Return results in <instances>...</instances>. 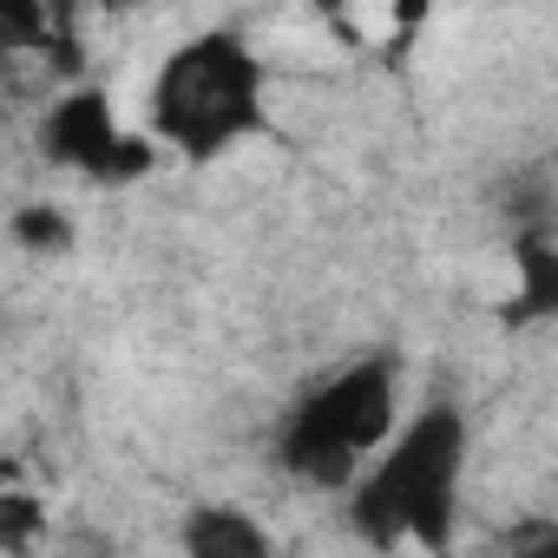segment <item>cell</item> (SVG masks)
<instances>
[{
    "instance_id": "cell-2",
    "label": "cell",
    "mask_w": 558,
    "mask_h": 558,
    "mask_svg": "<svg viewBox=\"0 0 558 558\" xmlns=\"http://www.w3.org/2000/svg\"><path fill=\"white\" fill-rule=\"evenodd\" d=\"M460 453H466L460 414L427 408L395 440V453H381V466L362 480V499H355L362 506V525L381 545H440L447 538V519H453Z\"/></svg>"
},
{
    "instance_id": "cell-1",
    "label": "cell",
    "mask_w": 558,
    "mask_h": 558,
    "mask_svg": "<svg viewBox=\"0 0 558 558\" xmlns=\"http://www.w3.org/2000/svg\"><path fill=\"white\" fill-rule=\"evenodd\" d=\"M151 125L165 145H178L191 158L223 151L230 138L263 125V66L230 34H204V40L178 47L158 73Z\"/></svg>"
},
{
    "instance_id": "cell-8",
    "label": "cell",
    "mask_w": 558,
    "mask_h": 558,
    "mask_svg": "<svg viewBox=\"0 0 558 558\" xmlns=\"http://www.w3.org/2000/svg\"><path fill=\"white\" fill-rule=\"evenodd\" d=\"M8 230H14L21 250H66V243H73V217L53 210V204H27V210H14Z\"/></svg>"
},
{
    "instance_id": "cell-10",
    "label": "cell",
    "mask_w": 558,
    "mask_h": 558,
    "mask_svg": "<svg viewBox=\"0 0 558 558\" xmlns=\"http://www.w3.org/2000/svg\"><path fill=\"white\" fill-rule=\"evenodd\" d=\"M427 8H434V0H395V14H401V34H408V27H421V21H427Z\"/></svg>"
},
{
    "instance_id": "cell-6",
    "label": "cell",
    "mask_w": 558,
    "mask_h": 558,
    "mask_svg": "<svg viewBox=\"0 0 558 558\" xmlns=\"http://www.w3.org/2000/svg\"><path fill=\"white\" fill-rule=\"evenodd\" d=\"M519 316H558V250L545 236L519 243Z\"/></svg>"
},
{
    "instance_id": "cell-5",
    "label": "cell",
    "mask_w": 558,
    "mask_h": 558,
    "mask_svg": "<svg viewBox=\"0 0 558 558\" xmlns=\"http://www.w3.org/2000/svg\"><path fill=\"white\" fill-rule=\"evenodd\" d=\"M184 545H191L197 558H263V551H269V532H263L256 519L230 512V506H197V512L184 519Z\"/></svg>"
},
{
    "instance_id": "cell-4",
    "label": "cell",
    "mask_w": 558,
    "mask_h": 558,
    "mask_svg": "<svg viewBox=\"0 0 558 558\" xmlns=\"http://www.w3.org/2000/svg\"><path fill=\"white\" fill-rule=\"evenodd\" d=\"M47 158L112 184V178H138L151 165V145L145 138H125L119 119H112V99L93 93V86H80V93H66L47 112Z\"/></svg>"
},
{
    "instance_id": "cell-9",
    "label": "cell",
    "mask_w": 558,
    "mask_h": 558,
    "mask_svg": "<svg viewBox=\"0 0 558 558\" xmlns=\"http://www.w3.org/2000/svg\"><path fill=\"white\" fill-rule=\"evenodd\" d=\"M40 532V506L34 499H8V506H0V551H27V538Z\"/></svg>"
},
{
    "instance_id": "cell-3",
    "label": "cell",
    "mask_w": 558,
    "mask_h": 558,
    "mask_svg": "<svg viewBox=\"0 0 558 558\" xmlns=\"http://www.w3.org/2000/svg\"><path fill=\"white\" fill-rule=\"evenodd\" d=\"M395 434V375L388 362H355L316 388L283 427V466L310 486H349L375 447Z\"/></svg>"
},
{
    "instance_id": "cell-7",
    "label": "cell",
    "mask_w": 558,
    "mask_h": 558,
    "mask_svg": "<svg viewBox=\"0 0 558 558\" xmlns=\"http://www.w3.org/2000/svg\"><path fill=\"white\" fill-rule=\"evenodd\" d=\"M0 40H8L14 53H47L60 34H53V8L47 0H0Z\"/></svg>"
}]
</instances>
